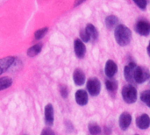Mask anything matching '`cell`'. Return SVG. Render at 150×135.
<instances>
[{
  "instance_id": "cell-1",
  "label": "cell",
  "mask_w": 150,
  "mask_h": 135,
  "mask_svg": "<svg viewBox=\"0 0 150 135\" xmlns=\"http://www.w3.org/2000/svg\"><path fill=\"white\" fill-rule=\"evenodd\" d=\"M114 37H115L117 43L120 46L125 47V46H127L131 41L132 32L125 25H119L115 28Z\"/></svg>"
},
{
  "instance_id": "cell-2",
  "label": "cell",
  "mask_w": 150,
  "mask_h": 135,
  "mask_svg": "<svg viewBox=\"0 0 150 135\" xmlns=\"http://www.w3.org/2000/svg\"><path fill=\"white\" fill-rule=\"evenodd\" d=\"M122 98L127 104H134L137 100V90L132 84H127L122 89Z\"/></svg>"
},
{
  "instance_id": "cell-3",
  "label": "cell",
  "mask_w": 150,
  "mask_h": 135,
  "mask_svg": "<svg viewBox=\"0 0 150 135\" xmlns=\"http://www.w3.org/2000/svg\"><path fill=\"white\" fill-rule=\"evenodd\" d=\"M150 73L149 69L145 67H136L134 70V79L137 83H143L148 79H149Z\"/></svg>"
},
{
  "instance_id": "cell-4",
  "label": "cell",
  "mask_w": 150,
  "mask_h": 135,
  "mask_svg": "<svg viewBox=\"0 0 150 135\" xmlns=\"http://www.w3.org/2000/svg\"><path fill=\"white\" fill-rule=\"evenodd\" d=\"M87 90H88V92L93 96V97H96L98 96L99 93H100V90H101V83H100V81L96 78V77H93V78H90L87 82Z\"/></svg>"
},
{
  "instance_id": "cell-5",
  "label": "cell",
  "mask_w": 150,
  "mask_h": 135,
  "mask_svg": "<svg viewBox=\"0 0 150 135\" xmlns=\"http://www.w3.org/2000/svg\"><path fill=\"white\" fill-rule=\"evenodd\" d=\"M135 31L142 36H148L150 33V23L146 20L138 21L135 25Z\"/></svg>"
},
{
  "instance_id": "cell-6",
  "label": "cell",
  "mask_w": 150,
  "mask_h": 135,
  "mask_svg": "<svg viewBox=\"0 0 150 135\" xmlns=\"http://www.w3.org/2000/svg\"><path fill=\"white\" fill-rule=\"evenodd\" d=\"M136 64L134 62H130L129 64H127L125 67L124 69V75H125V78L126 80L131 83H134V70L136 69Z\"/></svg>"
},
{
  "instance_id": "cell-7",
  "label": "cell",
  "mask_w": 150,
  "mask_h": 135,
  "mask_svg": "<svg viewBox=\"0 0 150 135\" xmlns=\"http://www.w3.org/2000/svg\"><path fill=\"white\" fill-rule=\"evenodd\" d=\"M132 122V116L128 112H123L119 119V125L121 130L126 131L131 125Z\"/></svg>"
},
{
  "instance_id": "cell-8",
  "label": "cell",
  "mask_w": 150,
  "mask_h": 135,
  "mask_svg": "<svg viewBox=\"0 0 150 135\" xmlns=\"http://www.w3.org/2000/svg\"><path fill=\"white\" fill-rule=\"evenodd\" d=\"M117 72H118V66H117V64L112 60H108L107 62L105 63V75L109 78H112V77H113L116 75Z\"/></svg>"
},
{
  "instance_id": "cell-9",
  "label": "cell",
  "mask_w": 150,
  "mask_h": 135,
  "mask_svg": "<svg viewBox=\"0 0 150 135\" xmlns=\"http://www.w3.org/2000/svg\"><path fill=\"white\" fill-rule=\"evenodd\" d=\"M74 49H75V53L76 55L78 58H83L85 55V52H86V48L85 46L83 44V42L81 40H76L74 42Z\"/></svg>"
},
{
  "instance_id": "cell-10",
  "label": "cell",
  "mask_w": 150,
  "mask_h": 135,
  "mask_svg": "<svg viewBox=\"0 0 150 135\" xmlns=\"http://www.w3.org/2000/svg\"><path fill=\"white\" fill-rule=\"evenodd\" d=\"M136 126L142 130L148 129L150 126L149 116L148 114H142L136 119Z\"/></svg>"
},
{
  "instance_id": "cell-11",
  "label": "cell",
  "mask_w": 150,
  "mask_h": 135,
  "mask_svg": "<svg viewBox=\"0 0 150 135\" xmlns=\"http://www.w3.org/2000/svg\"><path fill=\"white\" fill-rule=\"evenodd\" d=\"M75 98H76V102L77 103V105H86L88 103V93L83 90H79L76 92L75 94Z\"/></svg>"
},
{
  "instance_id": "cell-12",
  "label": "cell",
  "mask_w": 150,
  "mask_h": 135,
  "mask_svg": "<svg viewBox=\"0 0 150 135\" xmlns=\"http://www.w3.org/2000/svg\"><path fill=\"white\" fill-rule=\"evenodd\" d=\"M15 61V58L12 56H7L0 59V75L6 71Z\"/></svg>"
},
{
  "instance_id": "cell-13",
  "label": "cell",
  "mask_w": 150,
  "mask_h": 135,
  "mask_svg": "<svg viewBox=\"0 0 150 135\" xmlns=\"http://www.w3.org/2000/svg\"><path fill=\"white\" fill-rule=\"evenodd\" d=\"M45 122L47 126H52L54 123V107L51 104L45 107Z\"/></svg>"
},
{
  "instance_id": "cell-14",
  "label": "cell",
  "mask_w": 150,
  "mask_h": 135,
  "mask_svg": "<svg viewBox=\"0 0 150 135\" xmlns=\"http://www.w3.org/2000/svg\"><path fill=\"white\" fill-rule=\"evenodd\" d=\"M73 80L76 85L77 86L83 85L85 82V75L83 71L80 69H76L73 74Z\"/></svg>"
},
{
  "instance_id": "cell-15",
  "label": "cell",
  "mask_w": 150,
  "mask_h": 135,
  "mask_svg": "<svg viewBox=\"0 0 150 135\" xmlns=\"http://www.w3.org/2000/svg\"><path fill=\"white\" fill-rule=\"evenodd\" d=\"M85 31L88 33V34L90 35L91 39H92V40H94L98 39V33L96 27H95L93 25L88 24L87 26H86V28H85Z\"/></svg>"
},
{
  "instance_id": "cell-16",
  "label": "cell",
  "mask_w": 150,
  "mask_h": 135,
  "mask_svg": "<svg viewBox=\"0 0 150 135\" xmlns=\"http://www.w3.org/2000/svg\"><path fill=\"white\" fill-rule=\"evenodd\" d=\"M118 21H119V19H118V18L116 16L111 15V16H108L105 18V25H106L107 28L112 29L114 26H116V25L118 24Z\"/></svg>"
},
{
  "instance_id": "cell-17",
  "label": "cell",
  "mask_w": 150,
  "mask_h": 135,
  "mask_svg": "<svg viewBox=\"0 0 150 135\" xmlns=\"http://www.w3.org/2000/svg\"><path fill=\"white\" fill-rule=\"evenodd\" d=\"M42 48V45L41 44H36L33 47H31L28 50H27V55L30 57H33L35 55H37Z\"/></svg>"
},
{
  "instance_id": "cell-18",
  "label": "cell",
  "mask_w": 150,
  "mask_h": 135,
  "mask_svg": "<svg viewBox=\"0 0 150 135\" xmlns=\"http://www.w3.org/2000/svg\"><path fill=\"white\" fill-rule=\"evenodd\" d=\"M12 83V80L8 77V76H4V77H1L0 78V90H4L7 88H9Z\"/></svg>"
},
{
  "instance_id": "cell-19",
  "label": "cell",
  "mask_w": 150,
  "mask_h": 135,
  "mask_svg": "<svg viewBox=\"0 0 150 135\" xmlns=\"http://www.w3.org/2000/svg\"><path fill=\"white\" fill-rule=\"evenodd\" d=\"M105 86L107 90L110 92H115L118 89V83L114 80H106Z\"/></svg>"
},
{
  "instance_id": "cell-20",
  "label": "cell",
  "mask_w": 150,
  "mask_h": 135,
  "mask_svg": "<svg viewBox=\"0 0 150 135\" xmlns=\"http://www.w3.org/2000/svg\"><path fill=\"white\" fill-rule=\"evenodd\" d=\"M141 100L150 108V90H145L141 94Z\"/></svg>"
},
{
  "instance_id": "cell-21",
  "label": "cell",
  "mask_w": 150,
  "mask_h": 135,
  "mask_svg": "<svg viewBox=\"0 0 150 135\" xmlns=\"http://www.w3.org/2000/svg\"><path fill=\"white\" fill-rule=\"evenodd\" d=\"M89 128V131L91 133V134L92 135H98L101 133V128L99 126H98L97 124L95 123H91L88 127Z\"/></svg>"
},
{
  "instance_id": "cell-22",
  "label": "cell",
  "mask_w": 150,
  "mask_h": 135,
  "mask_svg": "<svg viewBox=\"0 0 150 135\" xmlns=\"http://www.w3.org/2000/svg\"><path fill=\"white\" fill-rule=\"evenodd\" d=\"M47 31H48V28L47 27H44V28H41V29H40L38 31H36L35 33H34V38L36 40L42 39L46 35V33H47Z\"/></svg>"
},
{
  "instance_id": "cell-23",
  "label": "cell",
  "mask_w": 150,
  "mask_h": 135,
  "mask_svg": "<svg viewBox=\"0 0 150 135\" xmlns=\"http://www.w3.org/2000/svg\"><path fill=\"white\" fill-rule=\"evenodd\" d=\"M134 2V4L142 10H146L147 8V0H133Z\"/></svg>"
},
{
  "instance_id": "cell-24",
  "label": "cell",
  "mask_w": 150,
  "mask_h": 135,
  "mask_svg": "<svg viewBox=\"0 0 150 135\" xmlns=\"http://www.w3.org/2000/svg\"><path fill=\"white\" fill-rule=\"evenodd\" d=\"M80 37H81V40L82 41H84V42H88L91 40V37L88 34V33L85 31V29L84 30H82L80 32Z\"/></svg>"
},
{
  "instance_id": "cell-25",
  "label": "cell",
  "mask_w": 150,
  "mask_h": 135,
  "mask_svg": "<svg viewBox=\"0 0 150 135\" xmlns=\"http://www.w3.org/2000/svg\"><path fill=\"white\" fill-rule=\"evenodd\" d=\"M60 92H61V95H62V98H67L68 97V89L65 86H62L60 89Z\"/></svg>"
},
{
  "instance_id": "cell-26",
  "label": "cell",
  "mask_w": 150,
  "mask_h": 135,
  "mask_svg": "<svg viewBox=\"0 0 150 135\" xmlns=\"http://www.w3.org/2000/svg\"><path fill=\"white\" fill-rule=\"evenodd\" d=\"M40 135H54V133L50 129V128H45L42 132Z\"/></svg>"
},
{
  "instance_id": "cell-27",
  "label": "cell",
  "mask_w": 150,
  "mask_h": 135,
  "mask_svg": "<svg viewBox=\"0 0 150 135\" xmlns=\"http://www.w3.org/2000/svg\"><path fill=\"white\" fill-rule=\"evenodd\" d=\"M85 0H76V2H75V6H77V5H79V4H81L82 3H83Z\"/></svg>"
},
{
  "instance_id": "cell-28",
  "label": "cell",
  "mask_w": 150,
  "mask_h": 135,
  "mask_svg": "<svg viewBox=\"0 0 150 135\" xmlns=\"http://www.w3.org/2000/svg\"><path fill=\"white\" fill-rule=\"evenodd\" d=\"M147 51H148L149 56L150 57V42H149V46H148V49H147Z\"/></svg>"
},
{
  "instance_id": "cell-29",
  "label": "cell",
  "mask_w": 150,
  "mask_h": 135,
  "mask_svg": "<svg viewBox=\"0 0 150 135\" xmlns=\"http://www.w3.org/2000/svg\"><path fill=\"white\" fill-rule=\"evenodd\" d=\"M136 135H137V134H136Z\"/></svg>"
}]
</instances>
